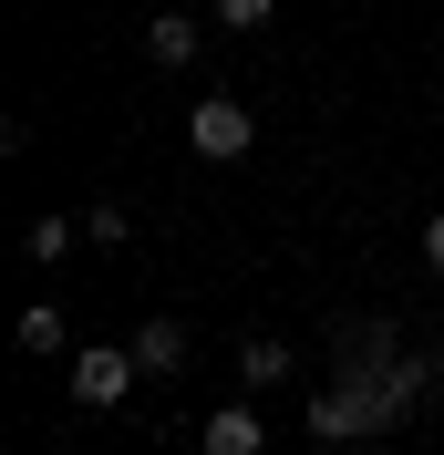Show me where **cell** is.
<instances>
[{"label":"cell","mask_w":444,"mask_h":455,"mask_svg":"<svg viewBox=\"0 0 444 455\" xmlns=\"http://www.w3.org/2000/svg\"><path fill=\"white\" fill-rule=\"evenodd\" d=\"M289 372H300V352H289V341H238V383H249V394H269V383H289Z\"/></svg>","instance_id":"5"},{"label":"cell","mask_w":444,"mask_h":455,"mask_svg":"<svg viewBox=\"0 0 444 455\" xmlns=\"http://www.w3.org/2000/svg\"><path fill=\"white\" fill-rule=\"evenodd\" d=\"M269 11H279V0H218V21H227V31H269Z\"/></svg>","instance_id":"10"},{"label":"cell","mask_w":444,"mask_h":455,"mask_svg":"<svg viewBox=\"0 0 444 455\" xmlns=\"http://www.w3.org/2000/svg\"><path fill=\"white\" fill-rule=\"evenodd\" d=\"M186 145H196V156H207V166H238V156H249V145H258V114L238 104V93H207V104L186 114Z\"/></svg>","instance_id":"1"},{"label":"cell","mask_w":444,"mask_h":455,"mask_svg":"<svg viewBox=\"0 0 444 455\" xmlns=\"http://www.w3.org/2000/svg\"><path fill=\"white\" fill-rule=\"evenodd\" d=\"M73 238H83V218H31V228H21L31 259H73Z\"/></svg>","instance_id":"7"},{"label":"cell","mask_w":444,"mask_h":455,"mask_svg":"<svg viewBox=\"0 0 444 455\" xmlns=\"http://www.w3.org/2000/svg\"><path fill=\"white\" fill-rule=\"evenodd\" d=\"M196 42H207V31H196L186 11H155V21H145V62H155V73H186Z\"/></svg>","instance_id":"4"},{"label":"cell","mask_w":444,"mask_h":455,"mask_svg":"<svg viewBox=\"0 0 444 455\" xmlns=\"http://www.w3.org/2000/svg\"><path fill=\"white\" fill-rule=\"evenodd\" d=\"M21 352H62V311H52V300H31V311H21Z\"/></svg>","instance_id":"9"},{"label":"cell","mask_w":444,"mask_h":455,"mask_svg":"<svg viewBox=\"0 0 444 455\" xmlns=\"http://www.w3.org/2000/svg\"><path fill=\"white\" fill-rule=\"evenodd\" d=\"M196 455H269V425H258L249 403H218V414L196 425Z\"/></svg>","instance_id":"3"},{"label":"cell","mask_w":444,"mask_h":455,"mask_svg":"<svg viewBox=\"0 0 444 455\" xmlns=\"http://www.w3.org/2000/svg\"><path fill=\"white\" fill-rule=\"evenodd\" d=\"M424 269H444V207L424 218Z\"/></svg>","instance_id":"11"},{"label":"cell","mask_w":444,"mask_h":455,"mask_svg":"<svg viewBox=\"0 0 444 455\" xmlns=\"http://www.w3.org/2000/svg\"><path fill=\"white\" fill-rule=\"evenodd\" d=\"M135 363L155 372V383H166V372H186V321H145V331H135Z\"/></svg>","instance_id":"6"},{"label":"cell","mask_w":444,"mask_h":455,"mask_svg":"<svg viewBox=\"0 0 444 455\" xmlns=\"http://www.w3.org/2000/svg\"><path fill=\"white\" fill-rule=\"evenodd\" d=\"M135 341H124V352H73V403H83V414H114V403L135 394Z\"/></svg>","instance_id":"2"},{"label":"cell","mask_w":444,"mask_h":455,"mask_svg":"<svg viewBox=\"0 0 444 455\" xmlns=\"http://www.w3.org/2000/svg\"><path fill=\"white\" fill-rule=\"evenodd\" d=\"M83 238H93V249H124V238H135V218H124V207H83Z\"/></svg>","instance_id":"8"}]
</instances>
